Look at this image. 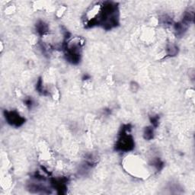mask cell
<instances>
[{
    "mask_svg": "<svg viewBox=\"0 0 195 195\" xmlns=\"http://www.w3.org/2000/svg\"><path fill=\"white\" fill-rule=\"evenodd\" d=\"M154 136V130H153V127H146L145 130H144L143 133V136L146 139H152Z\"/></svg>",
    "mask_w": 195,
    "mask_h": 195,
    "instance_id": "obj_5",
    "label": "cell"
},
{
    "mask_svg": "<svg viewBox=\"0 0 195 195\" xmlns=\"http://www.w3.org/2000/svg\"><path fill=\"white\" fill-rule=\"evenodd\" d=\"M150 121H151V124L153 127H157L158 125H159V116L156 115V116L151 117H150Z\"/></svg>",
    "mask_w": 195,
    "mask_h": 195,
    "instance_id": "obj_7",
    "label": "cell"
},
{
    "mask_svg": "<svg viewBox=\"0 0 195 195\" xmlns=\"http://www.w3.org/2000/svg\"><path fill=\"white\" fill-rule=\"evenodd\" d=\"M168 50H169V52H168V54L170 55V56H172V55H176L178 53V47H175V46L174 45H171V47H169V48L168 49Z\"/></svg>",
    "mask_w": 195,
    "mask_h": 195,
    "instance_id": "obj_8",
    "label": "cell"
},
{
    "mask_svg": "<svg viewBox=\"0 0 195 195\" xmlns=\"http://www.w3.org/2000/svg\"><path fill=\"white\" fill-rule=\"evenodd\" d=\"M130 126H124L122 128L121 133L120 134L117 143L115 145V148L117 151L121 152H128L130 151L134 147V141L133 137L130 134Z\"/></svg>",
    "mask_w": 195,
    "mask_h": 195,
    "instance_id": "obj_2",
    "label": "cell"
},
{
    "mask_svg": "<svg viewBox=\"0 0 195 195\" xmlns=\"http://www.w3.org/2000/svg\"><path fill=\"white\" fill-rule=\"evenodd\" d=\"M5 120L10 125L15 127H20L22 125L25 121V119L21 116L17 111H5Z\"/></svg>",
    "mask_w": 195,
    "mask_h": 195,
    "instance_id": "obj_4",
    "label": "cell"
},
{
    "mask_svg": "<svg viewBox=\"0 0 195 195\" xmlns=\"http://www.w3.org/2000/svg\"><path fill=\"white\" fill-rule=\"evenodd\" d=\"M24 103H25V104L27 105V107L31 108V107H32V105H33V100H32L31 98H27V99L25 100V101H24Z\"/></svg>",
    "mask_w": 195,
    "mask_h": 195,
    "instance_id": "obj_9",
    "label": "cell"
},
{
    "mask_svg": "<svg viewBox=\"0 0 195 195\" xmlns=\"http://www.w3.org/2000/svg\"><path fill=\"white\" fill-rule=\"evenodd\" d=\"M99 8L98 16H95L87 21V25L93 27L95 25H101L106 29L116 27L119 22V11L116 3L104 2Z\"/></svg>",
    "mask_w": 195,
    "mask_h": 195,
    "instance_id": "obj_1",
    "label": "cell"
},
{
    "mask_svg": "<svg viewBox=\"0 0 195 195\" xmlns=\"http://www.w3.org/2000/svg\"><path fill=\"white\" fill-rule=\"evenodd\" d=\"M80 43L79 41L73 42L71 44H67L66 47V56L67 60L72 63H78L80 60Z\"/></svg>",
    "mask_w": 195,
    "mask_h": 195,
    "instance_id": "obj_3",
    "label": "cell"
},
{
    "mask_svg": "<svg viewBox=\"0 0 195 195\" xmlns=\"http://www.w3.org/2000/svg\"><path fill=\"white\" fill-rule=\"evenodd\" d=\"M37 30H38V32L41 35L44 34L47 32V25L45 23L43 22V21H40V22L37 24Z\"/></svg>",
    "mask_w": 195,
    "mask_h": 195,
    "instance_id": "obj_6",
    "label": "cell"
}]
</instances>
